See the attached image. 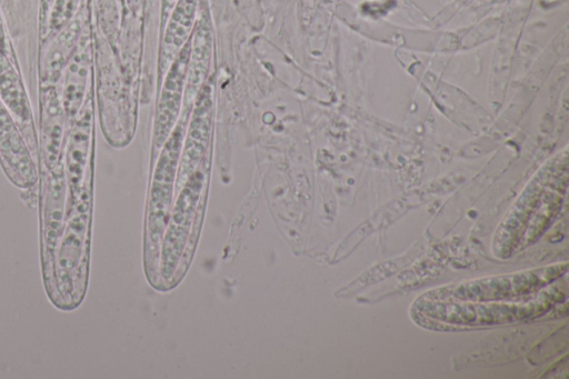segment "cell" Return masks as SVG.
<instances>
[{
	"instance_id": "1",
	"label": "cell",
	"mask_w": 569,
	"mask_h": 379,
	"mask_svg": "<svg viewBox=\"0 0 569 379\" xmlns=\"http://www.w3.org/2000/svg\"><path fill=\"white\" fill-rule=\"evenodd\" d=\"M553 281L535 296L520 300L435 301L416 299L410 315L420 327L433 330L483 328L533 320L566 298V287Z\"/></svg>"
},
{
	"instance_id": "2",
	"label": "cell",
	"mask_w": 569,
	"mask_h": 379,
	"mask_svg": "<svg viewBox=\"0 0 569 379\" xmlns=\"http://www.w3.org/2000/svg\"><path fill=\"white\" fill-rule=\"evenodd\" d=\"M568 269L567 261L511 273L489 276L438 287L418 299L435 301L520 300L535 296L559 280Z\"/></svg>"
},
{
	"instance_id": "3",
	"label": "cell",
	"mask_w": 569,
	"mask_h": 379,
	"mask_svg": "<svg viewBox=\"0 0 569 379\" xmlns=\"http://www.w3.org/2000/svg\"><path fill=\"white\" fill-rule=\"evenodd\" d=\"M46 173L42 178L40 197V257L43 287L48 298L54 305L57 299L54 261L66 212L63 163L46 170Z\"/></svg>"
},
{
	"instance_id": "4",
	"label": "cell",
	"mask_w": 569,
	"mask_h": 379,
	"mask_svg": "<svg viewBox=\"0 0 569 379\" xmlns=\"http://www.w3.org/2000/svg\"><path fill=\"white\" fill-rule=\"evenodd\" d=\"M567 156H559L536 174L528 188L497 227L492 239V253L499 259L509 258L519 249L522 237L541 206L547 186Z\"/></svg>"
},
{
	"instance_id": "5",
	"label": "cell",
	"mask_w": 569,
	"mask_h": 379,
	"mask_svg": "<svg viewBox=\"0 0 569 379\" xmlns=\"http://www.w3.org/2000/svg\"><path fill=\"white\" fill-rule=\"evenodd\" d=\"M0 163L17 187L30 188L38 180L33 157L17 123L3 107H0Z\"/></svg>"
},
{
	"instance_id": "6",
	"label": "cell",
	"mask_w": 569,
	"mask_h": 379,
	"mask_svg": "<svg viewBox=\"0 0 569 379\" xmlns=\"http://www.w3.org/2000/svg\"><path fill=\"white\" fill-rule=\"evenodd\" d=\"M183 63L184 59H179L166 81L158 114V130L162 129L161 134H167L179 107L183 78L181 68Z\"/></svg>"
},
{
	"instance_id": "7",
	"label": "cell",
	"mask_w": 569,
	"mask_h": 379,
	"mask_svg": "<svg viewBox=\"0 0 569 379\" xmlns=\"http://www.w3.org/2000/svg\"><path fill=\"white\" fill-rule=\"evenodd\" d=\"M3 48H4V38H3L1 23H0V50H2Z\"/></svg>"
}]
</instances>
